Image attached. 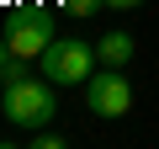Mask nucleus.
Listing matches in <instances>:
<instances>
[{
  "instance_id": "obj_1",
  "label": "nucleus",
  "mask_w": 159,
  "mask_h": 149,
  "mask_svg": "<svg viewBox=\"0 0 159 149\" xmlns=\"http://www.w3.org/2000/svg\"><path fill=\"white\" fill-rule=\"evenodd\" d=\"M0 112H6L16 128H48L58 101H53V80L43 74H16V80H6V96H0Z\"/></svg>"
},
{
  "instance_id": "obj_2",
  "label": "nucleus",
  "mask_w": 159,
  "mask_h": 149,
  "mask_svg": "<svg viewBox=\"0 0 159 149\" xmlns=\"http://www.w3.org/2000/svg\"><path fill=\"white\" fill-rule=\"evenodd\" d=\"M96 64H101V53L85 37H53L48 53H43V74H48L53 85H85L90 74H96Z\"/></svg>"
},
{
  "instance_id": "obj_8",
  "label": "nucleus",
  "mask_w": 159,
  "mask_h": 149,
  "mask_svg": "<svg viewBox=\"0 0 159 149\" xmlns=\"http://www.w3.org/2000/svg\"><path fill=\"white\" fill-rule=\"evenodd\" d=\"M111 11H133V6H143V0H106Z\"/></svg>"
},
{
  "instance_id": "obj_3",
  "label": "nucleus",
  "mask_w": 159,
  "mask_h": 149,
  "mask_svg": "<svg viewBox=\"0 0 159 149\" xmlns=\"http://www.w3.org/2000/svg\"><path fill=\"white\" fill-rule=\"evenodd\" d=\"M85 107L96 117H127L133 112V85L117 64H101L90 80H85Z\"/></svg>"
},
{
  "instance_id": "obj_7",
  "label": "nucleus",
  "mask_w": 159,
  "mask_h": 149,
  "mask_svg": "<svg viewBox=\"0 0 159 149\" xmlns=\"http://www.w3.org/2000/svg\"><path fill=\"white\" fill-rule=\"evenodd\" d=\"M64 6H69V11H74V16H96V11H101V6H106V0H64Z\"/></svg>"
},
{
  "instance_id": "obj_5",
  "label": "nucleus",
  "mask_w": 159,
  "mask_h": 149,
  "mask_svg": "<svg viewBox=\"0 0 159 149\" xmlns=\"http://www.w3.org/2000/svg\"><path fill=\"white\" fill-rule=\"evenodd\" d=\"M96 53H101V64L127 69V59H133V37H127V32H106V37L96 43Z\"/></svg>"
},
{
  "instance_id": "obj_6",
  "label": "nucleus",
  "mask_w": 159,
  "mask_h": 149,
  "mask_svg": "<svg viewBox=\"0 0 159 149\" xmlns=\"http://www.w3.org/2000/svg\"><path fill=\"white\" fill-rule=\"evenodd\" d=\"M32 144H37V149H64L69 138H64V133H53V128H32Z\"/></svg>"
},
{
  "instance_id": "obj_4",
  "label": "nucleus",
  "mask_w": 159,
  "mask_h": 149,
  "mask_svg": "<svg viewBox=\"0 0 159 149\" xmlns=\"http://www.w3.org/2000/svg\"><path fill=\"white\" fill-rule=\"evenodd\" d=\"M53 37H58V32H53V11H21V16H11V27H6V53H16V59H43Z\"/></svg>"
}]
</instances>
